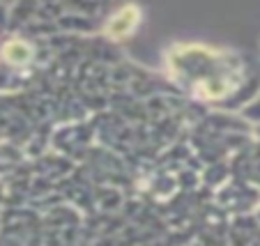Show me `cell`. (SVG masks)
Here are the masks:
<instances>
[{
	"mask_svg": "<svg viewBox=\"0 0 260 246\" xmlns=\"http://www.w3.org/2000/svg\"><path fill=\"white\" fill-rule=\"evenodd\" d=\"M129 16H134V12L132 10H127V12H122V14L118 16V19L113 21V28H111V34H115V37H120V34H124V32H129V25H132V21H127Z\"/></svg>",
	"mask_w": 260,
	"mask_h": 246,
	"instance_id": "6da1fadb",
	"label": "cell"
}]
</instances>
